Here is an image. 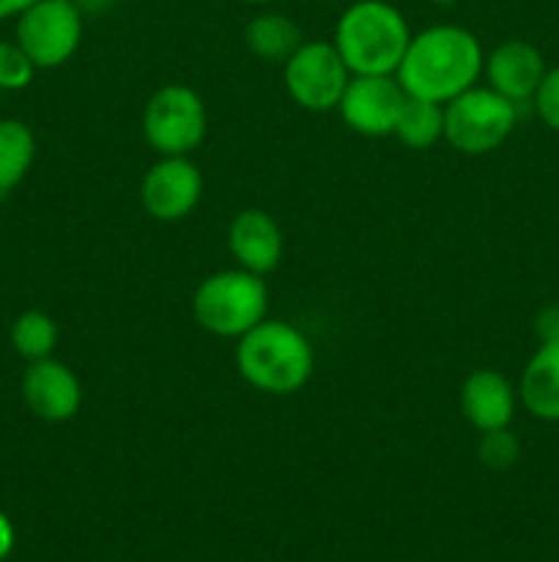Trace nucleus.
<instances>
[{
    "label": "nucleus",
    "mask_w": 559,
    "mask_h": 562,
    "mask_svg": "<svg viewBox=\"0 0 559 562\" xmlns=\"http://www.w3.org/2000/svg\"><path fill=\"white\" fill-rule=\"evenodd\" d=\"M482 66L486 55L475 33L460 25H433L411 36L395 77L409 97L447 104L477 86Z\"/></svg>",
    "instance_id": "f257e3e1"
},
{
    "label": "nucleus",
    "mask_w": 559,
    "mask_h": 562,
    "mask_svg": "<svg viewBox=\"0 0 559 562\" xmlns=\"http://www.w3.org/2000/svg\"><path fill=\"white\" fill-rule=\"evenodd\" d=\"M518 104L488 86H471L444 104V140L460 154H488L515 130Z\"/></svg>",
    "instance_id": "39448f33"
},
{
    "label": "nucleus",
    "mask_w": 559,
    "mask_h": 562,
    "mask_svg": "<svg viewBox=\"0 0 559 562\" xmlns=\"http://www.w3.org/2000/svg\"><path fill=\"white\" fill-rule=\"evenodd\" d=\"M532 102H535V110L537 115H540L543 124H546L548 130L559 132V66L546 71V77H543V82L537 86Z\"/></svg>",
    "instance_id": "4be33fe9"
},
{
    "label": "nucleus",
    "mask_w": 559,
    "mask_h": 562,
    "mask_svg": "<svg viewBox=\"0 0 559 562\" xmlns=\"http://www.w3.org/2000/svg\"><path fill=\"white\" fill-rule=\"evenodd\" d=\"M411 31L406 16L387 0H356L334 25V49L351 75H395Z\"/></svg>",
    "instance_id": "7ed1b4c3"
},
{
    "label": "nucleus",
    "mask_w": 559,
    "mask_h": 562,
    "mask_svg": "<svg viewBox=\"0 0 559 562\" xmlns=\"http://www.w3.org/2000/svg\"><path fill=\"white\" fill-rule=\"evenodd\" d=\"M11 346L27 362L47 360L58 346V324L44 311H25L11 324Z\"/></svg>",
    "instance_id": "6ab92c4d"
},
{
    "label": "nucleus",
    "mask_w": 559,
    "mask_h": 562,
    "mask_svg": "<svg viewBox=\"0 0 559 562\" xmlns=\"http://www.w3.org/2000/svg\"><path fill=\"white\" fill-rule=\"evenodd\" d=\"M537 335L543 340H559V307H546L537 316Z\"/></svg>",
    "instance_id": "5701e85b"
},
{
    "label": "nucleus",
    "mask_w": 559,
    "mask_h": 562,
    "mask_svg": "<svg viewBox=\"0 0 559 562\" xmlns=\"http://www.w3.org/2000/svg\"><path fill=\"white\" fill-rule=\"evenodd\" d=\"M36 159V135L20 119H0V198L25 181Z\"/></svg>",
    "instance_id": "f3484780"
},
{
    "label": "nucleus",
    "mask_w": 559,
    "mask_h": 562,
    "mask_svg": "<svg viewBox=\"0 0 559 562\" xmlns=\"http://www.w3.org/2000/svg\"><path fill=\"white\" fill-rule=\"evenodd\" d=\"M203 198L201 168L190 157H162L140 181V203L159 223L190 217Z\"/></svg>",
    "instance_id": "1a4fd4ad"
},
{
    "label": "nucleus",
    "mask_w": 559,
    "mask_h": 562,
    "mask_svg": "<svg viewBox=\"0 0 559 562\" xmlns=\"http://www.w3.org/2000/svg\"><path fill=\"white\" fill-rule=\"evenodd\" d=\"M406 97L395 75H351L338 110L345 126L365 137L392 135Z\"/></svg>",
    "instance_id": "9d476101"
},
{
    "label": "nucleus",
    "mask_w": 559,
    "mask_h": 562,
    "mask_svg": "<svg viewBox=\"0 0 559 562\" xmlns=\"http://www.w3.org/2000/svg\"><path fill=\"white\" fill-rule=\"evenodd\" d=\"M82 11L75 0H36L16 16V44L36 69H58L80 49Z\"/></svg>",
    "instance_id": "0eeeda50"
},
{
    "label": "nucleus",
    "mask_w": 559,
    "mask_h": 562,
    "mask_svg": "<svg viewBox=\"0 0 559 562\" xmlns=\"http://www.w3.org/2000/svg\"><path fill=\"white\" fill-rule=\"evenodd\" d=\"M518 398L532 417L559 423V340H543L521 373Z\"/></svg>",
    "instance_id": "2eb2a0df"
},
{
    "label": "nucleus",
    "mask_w": 559,
    "mask_h": 562,
    "mask_svg": "<svg viewBox=\"0 0 559 562\" xmlns=\"http://www.w3.org/2000/svg\"><path fill=\"white\" fill-rule=\"evenodd\" d=\"M14 543H16L14 525H11L9 516H5L3 510H0V562H3L11 552H14Z\"/></svg>",
    "instance_id": "b1692460"
},
{
    "label": "nucleus",
    "mask_w": 559,
    "mask_h": 562,
    "mask_svg": "<svg viewBox=\"0 0 559 562\" xmlns=\"http://www.w3.org/2000/svg\"><path fill=\"white\" fill-rule=\"evenodd\" d=\"M392 135L409 148H431L444 137V104L420 97H406Z\"/></svg>",
    "instance_id": "a211bd4d"
},
{
    "label": "nucleus",
    "mask_w": 559,
    "mask_h": 562,
    "mask_svg": "<svg viewBox=\"0 0 559 562\" xmlns=\"http://www.w3.org/2000/svg\"><path fill=\"white\" fill-rule=\"evenodd\" d=\"M301 31L290 16L266 11L247 22L244 44L255 58L272 60V64H285L296 49L301 47Z\"/></svg>",
    "instance_id": "dca6fc26"
},
{
    "label": "nucleus",
    "mask_w": 559,
    "mask_h": 562,
    "mask_svg": "<svg viewBox=\"0 0 559 562\" xmlns=\"http://www.w3.org/2000/svg\"><path fill=\"white\" fill-rule=\"evenodd\" d=\"M518 404V390L504 373L493 368H477L460 387V415L480 434L510 428Z\"/></svg>",
    "instance_id": "4468645a"
},
{
    "label": "nucleus",
    "mask_w": 559,
    "mask_h": 562,
    "mask_svg": "<svg viewBox=\"0 0 559 562\" xmlns=\"http://www.w3.org/2000/svg\"><path fill=\"white\" fill-rule=\"evenodd\" d=\"M482 71L488 77V88L502 93L513 104H521L535 97L548 69L535 44L524 42V38H507L491 49Z\"/></svg>",
    "instance_id": "f8f14e48"
},
{
    "label": "nucleus",
    "mask_w": 559,
    "mask_h": 562,
    "mask_svg": "<svg viewBox=\"0 0 559 562\" xmlns=\"http://www.w3.org/2000/svg\"><path fill=\"white\" fill-rule=\"evenodd\" d=\"M36 66L27 58L25 49L16 42H0V88L3 91H22L31 86Z\"/></svg>",
    "instance_id": "412c9836"
},
{
    "label": "nucleus",
    "mask_w": 559,
    "mask_h": 562,
    "mask_svg": "<svg viewBox=\"0 0 559 562\" xmlns=\"http://www.w3.org/2000/svg\"><path fill=\"white\" fill-rule=\"evenodd\" d=\"M241 3H250V5H263V3H272V0H241Z\"/></svg>",
    "instance_id": "a878e982"
},
{
    "label": "nucleus",
    "mask_w": 559,
    "mask_h": 562,
    "mask_svg": "<svg viewBox=\"0 0 559 562\" xmlns=\"http://www.w3.org/2000/svg\"><path fill=\"white\" fill-rule=\"evenodd\" d=\"M36 0H0V22L11 20V16H20L22 11L31 9Z\"/></svg>",
    "instance_id": "393cba45"
},
{
    "label": "nucleus",
    "mask_w": 559,
    "mask_h": 562,
    "mask_svg": "<svg viewBox=\"0 0 559 562\" xmlns=\"http://www.w3.org/2000/svg\"><path fill=\"white\" fill-rule=\"evenodd\" d=\"M208 113L203 99L190 86H162L142 110V135L162 157H190L203 143Z\"/></svg>",
    "instance_id": "423d86ee"
},
{
    "label": "nucleus",
    "mask_w": 559,
    "mask_h": 562,
    "mask_svg": "<svg viewBox=\"0 0 559 562\" xmlns=\"http://www.w3.org/2000/svg\"><path fill=\"white\" fill-rule=\"evenodd\" d=\"M236 368L250 387L266 395H294L310 382L316 355L301 329L263 318L236 344Z\"/></svg>",
    "instance_id": "f03ea898"
},
{
    "label": "nucleus",
    "mask_w": 559,
    "mask_h": 562,
    "mask_svg": "<svg viewBox=\"0 0 559 562\" xmlns=\"http://www.w3.org/2000/svg\"><path fill=\"white\" fill-rule=\"evenodd\" d=\"M283 228L263 209H244L228 225V250L241 269L269 274L283 261Z\"/></svg>",
    "instance_id": "ddd939ff"
},
{
    "label": "nucleus",
    "mask_w": 559,
    "mask_h": 562,
    "mask_svg": "<svg viewBox=\"0 0 559 562\" xmlns=\"http://www.w3.org/2000/svg\"><path fill=\"white\" fill-rule=\"evenodd\" d=\"M22 398L38 420L66 423L80 412L82 384L69 366L47 357L27 362L22 373Z\"/></svg>",
    "instance_id": "9b49d317"
},
{
    "label": "nucleus",
    "mask_w": 559,
    "mask_h": 562,
    "mask_svg": "<svg viewBox=\"0 0 559 562\" xmlns=\"http://www.w3.org/2000/svg\"><path fill=\"white\" fill-rule=\"evenodd\" d=\"M266 283L261 274H252L241 267L208 274L192 294V316L217 338L239 340L266 318Z\"/></svg>",
    "instance_id": "20e7f679"
},
{
    "label": "nucleus",
    "mask_w": 559,
    "mask_h": 562,
    "mask_svg": "<svg viewBox=\"0 0 559 562\" xmlns=\"http://www.w3.org/2000/svg\"><path fill=\"white\" fill-rule=\"evenodd\" d=\"M283 80L285 91L299 108L329 113L338 110L351 71L332 42H301V47L283 64Z\"/></svg>",
    "instance_id": "6e6552de"
},
{
    "label": "nucleus",
    "mask_w": 559,
    "mask_h": 562,
    "mask_svg": "<svg viewBox=\"0 0 559 562\" xmlns=\"http://www.w3.org/2000/svg\"><path fill=\"white\" fill-rule=\"evenodd\" d=\"M477 456L488 470H510L521 456V442L510 428H497L486 431L477 445Z\"/></svg>",
    "instance_id": "aec40b11"
},
{
    "label": "nucleus",
    "mask_w": 559,
    "mask_h": 562,
    "mask_svg": "<svg viewBox=\"0 0 559 562\" xmlns=\"http://www.w3.org/2000/svg\"><path fill=\"white\" fill-rule=\"evenodd\" d=\"M323 3H338V0H323Z\"/></svg>",
    "instance_id": "bb28decb"
}]
</instances>
